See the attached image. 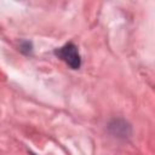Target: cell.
Returning a JSON list of instances; mask_svg holds the SVG:
<instances>
[{
    "mask_svg": "<svg viewBox=\"0 0 155 155\" xmlns=\"http://www.w3.org/2000/svg\"><path fill=\"white\" fill-rule=\"evenodd\" d=\"M54 53L61 58L65 64H68L71 69H79L81 65V57L79 54L78 47L73 42H68L64 46L57 48Z\"/></svg>",
    "mask_w": 155,
    "mask_h": 155,
    "instance_id": "obj_1",
    "label": "cell"
}]
</instances>
